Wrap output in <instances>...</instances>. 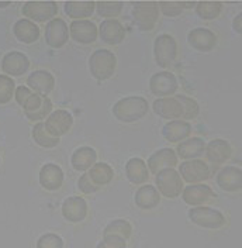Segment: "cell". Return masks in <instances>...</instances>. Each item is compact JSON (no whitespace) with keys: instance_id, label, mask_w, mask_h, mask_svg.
<instances>
[{"instance_id":"cell-1","label":"cell","mask_w":242,"mask_h":248,"mask_svg":"<svg viewBox=\"0 0 242 248\" xmlns=\"http://www.w3.org/2000/svg\"><path fill=\"white\" fill-rule=\"evenodd\" d=\"M150 110V105L142 96H127L117 100L113 106V114L121 123H136L144 119Z\"/></svg>"},{"instance_id":"cell-2","label":"cell","mask_w":242,"mask_h":248,"mask_svg":"<svg viewBox=\"0 0 242 248\" xmlns=\"http://www.w3.org/2000/svg\"><path fill=\"white\" fill-rule=\"evenodd\" d=\"M117 68V58L108 49H96L89 58V71L91 77L99 82H105L114 75Z\"/></svg>"},{"instance_id":"cell-3","label":"cell","mask_w":242,"mask_h":248,"mask_svg":"<svg viewBox=\"0 0 242 248\" xmlns=\"http://www.w3.org/2000/svg\"><path fill=\"white\" fill-rule=\"evenodd\" d=\"M187 216H189V220L192 223H195L196 226L203 227V229L218 230L223 226H226V216L220 210L209 207L206 204H203V206H193L189 210Z\"/></svg>"},{"instance_id":"cell-4","label":"cell","mask_w":242,"mask_h":248,"mask_svg":"<svg viewBox=\"0 0 242 248\" xmlns=\"http://www.w3.org/2000/svg\"><path fill=\"white\" fill-rule=\"evenodd\" d=\"M155 184L158 192L166 199L179 198L183 190V179L173 168H164L155 173Z\"/></svg>"},{"instance_id":"cell-5","label":"cell","mask_w":242,"mask_h":248,"mask_svg":"<svg viewBox=\"0 0 242 248\" xmlns=\"http://www.w3.org/2000/svg\"><path fill=\"white\" fill-rule=\"evenodd\" d=\"M159 6L156 1H136L133 6V20L141 31H152L159 20Z\"/></svg>"},{"instance_id":"cell-6","label":"cell","mask_w":242,"mask_h":248,"mask_svg":"<svg viewBox=\"0 0 242 248\" xmlns=\"http://www.w3.org/2000/svg\"><path fill=\"white\" fill-rule=\"evenodd\" d=\"M153 57L159 68H170L178 58V43L169 34H161L153 41Z\"/></svg>"},{"instance_id":"cell-7","label":"cell","mask_w":242,"mask_h":248,"mask_svg":"<svg viewBox=\"0 0 242 248\" xmlns=\"http://www.w3.org/2000/svg\"><path fill=\"white\" fill-rule=\"evenodd\" d=\"M179 175L183 182L187 184H201L212 176V168L203 159H184L179 167Z\"/></svg>"},{"instance_id":"cell-8","label":"cell","mask_w":242,"mask_h":248,"mask_svg":"<svg viewBox=\"0 0 242 248\" xmlns=\"http://www.w3.org/2000/svg\"><path fill=\"white\" fill-rule=\"evenodd\" d=\"M21 13L32 23H45L57 17L58 4L55 1H27L23 4Z\"/></svg>"},{"instance_id":"cell-9","label":"cell","mask_w":242,"mask_h":248,"mask_svg":"<svg viewBox=\"0 0 242 248\" xmlns=\"http://www.w3.org/2000/svg\"><path fill=\"white\" fill-rule=\"evenodd\" d=\"M178 89H179L178 78L169 71L156 72L150 79V91L156 97H169L178 92Z\"/></svg>"},{"instance_id":"cell-10","label":"cell","mask_w":242,"mask_h":248,"mask_svg":"<svg viewBox=\"0 0 242 248\" xmlns=\"http://www.w3.org/2000/svg\"><path fill=\"white\" fill-rule=\"evenodd\" d=\"M45 130L54 137L60 139L66 133L71 131L74 125V117L68 110L63 108H57L49 113V116L45 119Z\"/></svg>"},{"instance_id":"cell-11","label":"cell","mask_w":242,"mask_h":248,"mask_svg":"<svg viewBox=\"0 0 242 248\" xmlns=\"http://www.w3.org/2000/svg\"><path fill=\"white\" fill-rule=\"evenodd\" d=\"M69 40V29L68 23L60 18L55 17L51 21H48L45 26V43L51 48L60 49L65 46Z\"/></svg>"},{"instance_id":"cell-12","label":"cell","mask_w":242,"mask_h":248,"mask_svg":"<svg viewBox=\"0 0 242 248\" xmlns=\"http://www.w3.org/2000/svg\"><path fill=\"white\" fill-rule=\"evenodd\" d=\"M69 37L79 44L88 46L97 40L99 31L91 20H74L69 24Z\"/></svg>"},{"instance_id":"cell-13","label":"cell","mask_w":242,"mask_h":248,"mask_svg":"<svg viewBox=\"0 0 242 248\" xmlns=\"http://www.w3.org/2000/svg\"><path fill=\"white\" fill-rule=\"evenodd\" d=\"M182 199L189 206H203L215 198V193L209 185L204 184H190L183 187L182 190Z\"/></svg>"},{"instance_id":"cell-14","label":"cell","mask_w":242,"mask_h":248,"mask_svg":"<svg viewBox=\"0 0 242 248\" xmlns=\"http://www.w3.org/2000/svg\"><path fill=\"white\" fill-rule=\"evenodd\" d=\"M30 68V60L20 51H10L1 58V71L7 77H21Z\"/></svg>"},{"instance_id":"cell-15","label":"cell","mask_w":242,"mask_h":248,"mask_svg":"<svg viewBox=\"0 0 242 248\" xmlns=\"http://www.w3.org/2000/svg\"><path fill=\"white\" fill-rule=\"evenodd\" d=\"M153 113L165 120H176L183 116V105L176 97H156L152 103Z\"/></svg>"},{"instance_id":"cell-16","label":"cell","mask_w":242,"mask_h":248,"mask_svg":"<svg viewBox=\"0 0 242 248\" xmlns=\"http://www.w3.org/2000/svg\"><path fill=\"white\" fill-rule=\"evenodd\" d=\"M97 31L100 40L107 46H119L125 38V29L117 18L103 20Z\"/></svg>"},{"instance_id":"cell-17","label":"cell","mask_w":242,"mask_h":248,"mask_svg":"<svg viewBox=\"0 0 242 248\" xmlns=\"http://www.w3.org/2000/svg\"><path fill=\"white\" fill-rule=\"evenodd\" d=\"M204 154H206L207 161L212 164V167H220L231 158L232 147L226 140L215 139L210 141L209 144H206Z\"/></svg>"},{"instance_id":"cell-18","label":"cell","mask_w":242,"mask_h":248,"mask_svg":"<svg viewBox=\"0 0 242 248\" xmlns=\"http://www.w3.org/2000/svg\"><path fill=\"white\" fill-rule=\"evenodd\" d=\"M187 41L198 52H210L217 46V35L209 29L197 27L189 31Z\"/></svg>"},{"instance_id":"cell-19","label":"cell","mask_w":242,"mask_h":248,"mask_svg":"<svg viewBox=\"0 0 242 248\" xmlns=\"http://www.w3.org/2000/svg\"><path fill=\"white\" fill-rule=\"evenodd\" d=\"M62 216L69 223H80L88 216V203L83 198L71 196L62 203Z\"/></svg>"},{"instance_id":"cell-20","label":"cell","mask_w":242,"mask_h":248,"mask_svg":"<svg viewBox=\"0 0 242 248\" xmlns=\"http://www.w3.org/2000/svg\"><path fill=\"white\" fill-rule=\"evenodd\" d=\"M27 86L30 88L32 92L38 93L40 96H48L49 93L54 91L55 78L48 71L38 69V71H34L29 75Z\"/></svg>"},{"instance_id":"cell-21","label":"cell","mask_w":242,"mask_h":248,"mask_svg":"<svg viewBox=\"0 0 242 248\" xmlns=\"http://www.w3.org/2000/svg\"><path fill=\"white\" fill-rule=\"evenodd\" d=\"M38 181H40V185L45 190L55 192L60 189V186L63 184V170L57 164H51V162L45 164L40 170Z\"/></svg>"},{"instance_id":"cell-22","label":"cell","mask_w":242,"mask_h":248,"mask_svg":"<svg viewBox=\"0 0 242 248\" xmlns=\"http://www.w3.org/2000/svg\"><path fill=\"white\" fill-rule=\"evenodd\" d=\"M178 162H179V158L172 148H161L148 158L147 167L150 172L155 175L158 170H164V168H175Z\"/></svg>"},{"instance_id":"cell-23","label":"cell","mask_w":242,"mask_h":248,"mask_svg":"<svg viewBox=\"0 0 242 248\" xmlns=\"http://www.w3.org/2000/svg\"><path fill=\"white\" fill-rule=\"evenodd\" d=\"M217 185L224 192H238L242 187V170L237 167H224L217 173Z\"/></svg>"},{"instance_id":"cell-24","label":"cell","mask_w":242,"mask_h":248,"mask_svg":"<svg viewBox=\"0 0 242 248\" xmlns=\"http://www.w3.org/2000/svg\"><path fill=\"white\" fill-rule=\"evenodd\" d=\"M190 134H192V124L182 119L169 120L162 128L164 139L166 140L167 142H173V144H178L183 140H186Z\"/></svg>"},{"instance_id":"cell-25","label":"cell","mask_w":242,"mask_h":248,"mask_svg":"<svg viewBox=\"0 0 242 248\" xmlns=\"http://www.w3.org/2000/svg\"><path fill=\"white\" fill-rule=\"evenodd\" d=\"M125 176L133 185H142L150 178V170L142 158H130L125 164Z\"/></svg>"},{"instance_id":"cell-26","label":"cell","mask_w":242,"mask_h":248,"mask_svg":"<svg viewBox=\"0 0 242 248\" xmlns=\"http://www.w3.org/2000/svg\"><path fill=\"white\" fill-rule=\"evenodd\" d=\"M206 150V141L200 137H187L181 142H178L176 147V155L182 159H195L200 158L204 154Z\"/></svg>"},{"instance_id":"cell-27","label":"cell","mask_w":242,"mask_h":248,"mask_svg":"<svg viewBox=\"0 0 242 248\" xmlns=\"http://www.w3.org/2000/svg\"><path fill=\"white\" fill-rule=\"evenodd\" d=\"M134 202L136 207H139L141 210H152L161 203V193L155 186L142 185L136 192Z\"/></svg>"},{"instance_id":"cell-28","label":"cell","mask_w":242,"mask_h":248,"mask_svg":"<svg viewBox=\"0 0 242 248\" xmlns=\"http://www.w3.org/2000/svg\"><path fill=\"white\" fill-rule=\"evenodd\" d=\"M15 37L23 44H32L40 38V29L35 23L27 18L17 20L13 26Z\"/></svg>"},{"instance_id":"cell-29","label":"cell","mask_w":242,"mask_h":248,"mask_svg":"<svg viewBox=\"0 0 242 248\" xmlns=\"http://www.w3.org/2000/svg\"><path fill=\"white\" fill-rule=\"evenodd\" d=\"M94 162H97V153L88 145L79 147L71 156V164L74 170H80V172L91 170V167Z\"/></svg>"},{"instance_id":"cell-30","label":"cell","mask_w":242,"mask_h":248,"mask_svg":"<svg viewBox=\"0 0 242 248\" xmlns=\"http://www.w3.org/2000/svg\"><path fill=\"white\" fill-rule=\"evenodd\" d=\"M65 13L74 20H88L96 12L94 1H66L63 4Z\"/></svg>"},{"instance_id":"cell-31","label":"cell","mask_w":242,"mask_h":248,"mask_svg":"<svg viewBox=\"0 0 242 248\" xmlns=\"http://www.w3.org/2000/svg\"><path fill=\"white\" fill-rule=\"evenodd\" d=\"M88 175L93 181V184H96V185L102 187V186L108 185L113 181L114 170L106 162H94L91 167L89 172H88Z\"/></svg>"},{"instance_id":"cell-32","label":"cell","mask_w":242,"mask_h":248,"mask_svg":"<svg viewBox=\"0 0 242 248\" xmlns=\"http://www.w3.org/2000/svg\"><path fill=\"white\" fill-rule=\"evenodd\" d=\"M32 139H34V141H35L40 147L48 148V150H49V148H54V147H57V145L60 144V139L51 136V134L45 130L44 123H41V122L34 124V127H32Z\"/></svg>"},{"instance_id":"cell-33","label":"cell","mask_w":242,"mask_h":248,"mask_svg":"<svg viewBox=\"0 0 242 248\" xmlns=\"http://www.w3.org/2000/svg\"><path fill=\"white\" fill-rule=\"evenodd\" d=\"M196 15L203 20H214L223 12L221 1H198L196 3Z\"/></svg>"},{"instance_id":"cell-34","label":"cell","mask_w":242,"mask_h":248,"mask_svg":"<svg viewBox=\"0 0 242 248\" xmlns=\"http://www.w3.org/2000/svg\"><path fill=\"white\" fill-rule=\"evenodd\" d=\"M108 234H114V235H119L122 237L124 240H128L133 234V226L130 221L124 220V218H117V220H113L107 224L103 230V235H108Z\"/></svg>"},{"instance_id":"cell-35","label":"cell","mask_w":242,"mask_h":248,"mask_svg":"<svg viewBox=\"0 0 242 248\" xmlns=\"http://www.w3.org/2000/svg\"><path fill=\"white\" fill-rule=\"evenodd\" d=\"M182 105H183V116H182V120L184 122H190V120H195L198 113H200V106L195 99L189 97V96H184V94H176L175 96Z\"/></svg>"},{"instance_id":"cell-36","label":"cell","mask_w":242,"mask_h":248,"mask_svg":"<svg viewBox=\"0 0 242 248\" xmlns=\"http://www.w3.org/2000/svg\"><path fill=\"white\" fill-rule=\"evenodd\" d=\"M124 3L122 1H97L96 3V12L100 17L108 18H116L122 12Z\"/></svg>"},{"instance_id":"cell-37","label":"cell","mask_w":242,"mask_h":248,"mask_svg":"<svg viewBox=\"0 0 242 248\" xmlns=\"http://www.w3.org/2000/svg\"><path fill=\"white\" fill-rule=\"evenodd\" d=\"M15 80L7 75H0V105H7L15 97Z\"/></svg>"},{"instance_id":"cell-38","label":"cell","mask_w":242,"mask_h":248,"mask_svg":"<svg viewBox=\"0 0 242 248\" xmlns=\"http://www.w3.org/2000/svg\"><path fill=\"white\" fill-rule=\"evenodd\" d=\"M159 12L166 17H178L186 10V1H161Z\"/></svg>"},{"instance_id":"cell-39","label":"cell","mask_w":242,"mask_h":248,"mask_svg":"<svg viewBox=\"0 0 242 248\" xmlns=\"http://www.w3.org/2000/svg\"><path fill=\"white\" fill-rule=\"evenodd\" d=\"M51 111H52V100L48 96H44L43 97V105L40 106V108L32 111V113H27L26 117L29 120H31V122H37L38 123V122H41L45 117H48Z\"/></svg>"},{"instance_id":"cell-40","label":"cell","mask_w":242,"mask_h":248,"mask_svg":"<svg viewBox=\"0 0 242 248\" xmlns=\"http://www.w3.org/2000/svg\"><path fill=\"white\" fill-rule=\"evenodd\" d=\"M37 247L38 248H62L63 247V241L58 234L55 232H45L43 234L38 241H37Z\"/></svg>"},{"instance_id":"cell-41","label":"cell","mask_w":242,"mask_h":248,"mask_svg":"<svg viewBox=\"0 0 242 248\" xmlns=\"http://www.w3.org/2000/svg\"><path fill=\"white\" fill-rule=\"evenodd\" d=\"M77 187H79L80 192H83V193H86V195L96 193V192L100 189V186L93 184V181L89 178L88 173H83V175L79 178V181H77Z\"/></svg>"},{"instance_id":"cell-42","label":"cell","mask_w":242,"mask_h":248,"mask_svg":"<svg viewBox=\"0 0 242 248\" xmlns=\"http://www.w3.org/2000/svg\"><path fill=\"white\" fill-rule=\"evenodd\" d=\"M127 246V240H124L122 237L114 235V234H108L103 235V241L99 243V247H107V248H122Z\"/></svg>"},{"instance_id":"cell-43","label":"cell","mask_w":242,"mask_h":248,"mask_svg":"<svg viewBox=\"0 0 242 248\" xmlns=\"http://www.w3.org/2000/svg\"><path fill=\"white\" fill-rule=\"evenodd\" d=\"M34 93L35 92H32L29 86H23V85H21V86L15 88V102L18 103V106H20V108H23V106L30 100V97L34 94Z\"/></svg>"},{"instance_id":"cell-44","label":"cell","mask_w":242,"mask_h":248,"mask_svg":"<svg viewBox=\"0 0 242 248\" xmlns=\"http://www.w3.org/2000/svg\"><path fill=\"white\" fill-rule=\"evenodd\" d=\"M241 20H242V15H238L235 18H234V23H232V27H234V30L237 31L238 34H241Z\"/></svg>"},{"instance_id":"cell-45","label":"cell","mask_w":242,"mask_h":248,"mask_svg":"<svg viewBox=\"0 0 242 248\" xmlns=\"http://www.w3.org/2000/svg\"><path fill=\"white\" fill-rule=\"evenodd\" d=\"M12 3L10 1H0V9H6V7H9Z\"/></svg>"}]
</instances>
